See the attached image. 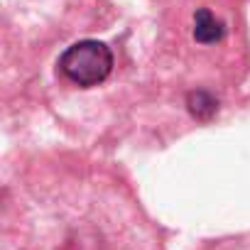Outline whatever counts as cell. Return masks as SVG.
<instances>
[{
    "label": "cell",
    "mask_w": 250,
    "mask_h": 250,
    "mask_svg": "<svg viewBox=\"0 0 250 250\" xmlns=\"http://www.w3.org/2000/svg\"><path fill=\"white\" fill-rule=\"evenodd\" d=\"M223 37H226V25L208 8H199L194 15V40L201 44H213L221 42Z\"/></svg>",
    "instance_id": "7a4b0ae2"
},
{
    "label": "cell",
    "mask_w": 250,
    "mask_h": 250,
    "mask_svg": "<svg viewBox=\"0 0 250 250\" xmlns=\"http://www.w3.org/2000/svg\"><path fill=\"white\" fill-rule=\"evenodd\" d=\"M59 69L64 71L69 81L83 88L98 86L101 81L108 79L113 69V52L108 49V44L98 40H83V42L71 44L59 57Z\"/></svg>",
    "instance_id": "6da1fadb"
}]
</instances>
